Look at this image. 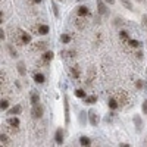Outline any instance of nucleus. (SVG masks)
<instances>
[{
  "mask_svg": "<svg viewBox=\"0 0 147 147\" xmlns=\"http://www.w3.org/2000/svg\"><path fill=\"white\" fill-rule=\"evenodd\" d=\"M31 31L34 34H40V35H46L49 34V31H50V28H49V25H46V24H38V25H34L31 28Z\"/></svg>",
  "mask_w": 147,
  "mask_h": 147,
  "instance_id": "1",
  "label": "nucleus"
},
{
  "mask_svg": "<svg viewBox=\"0 0 147 147\" xmlns=\"http://www.w3.org/2000/svg\"><path fill=\"white\" fill-rule=\"evenodd\" d=\"M113 97L118 100V103H119V106L122 107L125 103H128V96H127V93L124 91V90H119V91H116L115 94H113Z\"/></svg>",
  "mask_w": 147,
  "mask_h": 147,
  "instance_id": "2",
  "label": "nucleus"
},
{
  "mask_svg": "<svg viewBox=\"0 0 147 147\" xmlns=\"http://www.w3.org/2000/svg\"><path fill=\"white\" fill-rule=\"evenodd\" d=\"M43 113H44V107L38 103V105H35L32 106V110H31V116L34 119H41L43 118Z\"/></svg>",
  "mask_w": 147,
  "mask_h": 147,
  "instance_id": "3",
  "label": "nucleus"
},
{
  "mask_svg": "<svg viewBox=\"0 0 147 147\" xmlns=\"http://www.w3.org/2000/svg\"><path fill=\"white\" fill-rule=\"evenodd\" d=\"M94 80H96V68H94V66H90V68H88V72H87L85 85H87V87H91V85L94 84Z\"/></svg>",
  "mask_w": 147,
  "mask_h": 147,
  "instance_id": "4",
  "label": "nucleus"
},
{
  "mask_svg": "<svg viewBox=\"0 0 147 147\" xmlns=\"http://www.w3.org/2000/svg\"><path fill=\"white\" fill-rule=\"evenodd\" d=\"M74 24H75V27L78 28V30H85V28H87V18H85V16H77L75 19H74Z\"/></svg>",
  "mask_w": 147,
  "mask_h": 147,
  "instance_id": "5",
  "label": "nucleus"
},
{
  "mask_svg": "<svg viewBox=\"0 0 147 147\" xmlns=\"http://www.w3.org/2000/svg\"><path fill=\"white\" fill-rule=\"evenodd\" d=\"M96 5H97V12H99V15L106 16V15L109 13V10H107V6H106V2H105V0H97Z\"/></svg>",
  "mask_w": 147,
  "mask_h": 147,
  "instance_id": "6",
  "label": "nucleus"
},
{
  "mask_svg": "<svg viewBox=\"0 0 147 147\" xmlns=\"http://www.w3.org/2000/svg\"><path fill=\"white\" fill-rule=\"evenodd\" d=\"M88 119H90V124L93 125V127H97L99 125V122H100V118H99V115H97V112L96 110H88Z\"/></svg>",
  "mask_w": 147,
  "mask_h": 147,
  "instance_id": "7",
  "label": "nucleus"
},
{
  "mask_svg": "<svg viewBox=\"0 0 147 147\" xmlns=\"http://www.w3.org/2000/svg\"><path fill=\"white\" fill-rule=\"evenodd\" d=\"M32 52H46L47 50V41H37L31 47Z\"/></svg>",
  "mask_w": 147,
  "mask_h": 147,
  "instance_id": "8",
  "label": "nucleus"
},
{
  "mask_svg": "<svg viewBox=\"0 0 147 147\" xmlns=\"http://www.w3.org/2000/svg\"><path fill=\"white\" fill-rule=\"evenodd\" d=\"M63 137H65L63 129H62V128H57V129H56V132H55V141H56V144L62 146V144H63V140H65Z\"/></svg>",
  "mask_w": 147,
  "mask_h": 147,
  "instance_id": "9",
  "label": "nucleus"
},
{
  "mask_svg": "<svg viewBox=\"0 0 147 147\" xmlns=\"http://www.w3.org/2000/svg\"><path fill=\"white\" fill-rule=\"evenodd\" d=\"M77 15H78V16H85V18H87V16H90L91 13H90V9H88L87 6H85V5H81V6L77 7Z\"/></svg>",
  "mask_w": 147,
  "mask_h": 147,
  "instance_id": "10",
  "label": "nucleus"
},
{
  "mask_svg": "<svg viewBox=\"0 0 147 147\" xmlns=\"http://www.w3.org/2000/svg\"><path fill=\"white\" fill-rule=\"evenodd\" d=\"M69 74H71V77H72L74 80H80V77H81L80 66H78V65H74V66H71V68H69Z\"/></svg>",
  "mask_w": 147,
  "mask_h": 147,
  "instance_id": "11",
  "label": "nucleus"
},
{
  "mask_svg": "<svg viewBox=\"0 0 147 147\" xmlns=\"http://www.w3.org/2000/svg\"><path fill=\"white\" fill-rule=\"evenodd\" d=\"M52 59H53V52L46 50L43 53V56H41V62H43V65H49V63L52 62Z\"/></svg>",
  "mask_w": 147,
  "mask_h": 147,
  "instance_id": "12",
  "label": "nucleus"
},
{
  "mask_svg": "<svg viewBox=\"0 0 147 147\" xmlns=\"http://www.w3.org/2000/svg\"><path fill=\"white\" fill-rule=\"evenodd\" d=\"M21 41H22V46L30 44L31 43V34H28L27 31H22L21 30Z\"/></svg>",
  "mask_w": 147,
  "mask_h": 147,
  "instance_id": "13",
  "label": "nucleus"
},
{
  "mask_svg": "<svg viewBox=\"0 0 147 147\" xmlns=\"http://www.w3.org/2000/svg\"><path fill=\"white\" fill-rule=\"evenodd\" d=\"M107 106H109L110 110H116L118 107H121L119 103H118V100L115 99V97H110V99H107Z\"/></svg>",
  "mask_w": 147,
  "mask_h": 147,
  "instance_id": "14",
  "label": "nucleus"
},
{
  "mask_svg": "<svg viewBox=\"0 0 147 147\" xmlns=\"http://www.w3.org/2000/svg\"><path fill=\"white\" fill-rule=\"evenodd\" d=\"M22 112V107H21V105H15L13 107H10L9 110H7V115H10V116H15V115H19Z\"/></svg>",
  "mask_w": 147,
  "mask_h": 147,
  "instance_id": "15",
  "label": "nucleus"
},
{
  "mask_svg": "<svg viewBox=\"0 0 147 147\" xmlns=\"http://www.w3.org/2000/svg\"><path fill=\"white\" fill-rule=\"evenodd\" d=\"M80 144H81V147H90V146H91V140H90V137H87V136L80 137Z\"/></svg>",
  "mask_w": 147,
  "mask_h": 147,
  "instance_id": "16",
  "label": "nucleus"
},
{
  "mask_svg": "<svg viewBox=\"0 0 147 147\" xmlns=\"http://www.w3.org/2000/svg\"><path fill=\"white\" fill-rule=\"evenodd\" d=\"M19 119L16 118V116H10L9 119H7V125L9 127H16V128H19Z\"/></svg>",
  "mask_w": 147,
  "mask_h": 147,
  "instance_id": "17",
  "label": "nucleus"
},
{
  "mask_svg": "<svg viewBox=\"0 0 147 147\" xmlns=\"http://www.w3.org/2000/svg\"><path fill=\"white\" fill-rule=\"evenodd\" d=\"M87 116H88V112L85 113V110H81L80 115H78V121H80V124L81 125H85L87 124Z\"/></svg>",
  "mask_w": 147,
  "mask_h": 147,
  "instance_id": "18",
  "label": "nucleus"
},
{
  "mask_svg": "<svg viewBox=\"0 0 147 147\" xmlns=\"http://www.w3.org/2000/svg\"><path fill=\"white\" fill-rule=\"evenodd\" d=\"M60 56H63V57H75L77 56V50H74V49H71V50H62L60 52Z\"/></svg>",
  "mask_w": 147,
  "mask_h": 147,
  "instance_id": "19",
  "label": "nucleus"
},
{
  "mask_svg": "<svg viewBox=\"0 0 147 147\" xmlns=\"http://www.w3.org/2000/svg\"><path fill=\"white\" fill-rule=\"evenodd\" d=\"M34 81H35L37 84H44L46 77L43 75V74H40V72H35V74H34Z\"/></svg>",
  "mask_w": 147,
  "mask_h": 147,
  "instance_id": "20",
  "label": "nucleus"
},
{
  "mask_svg": "<svg viewBox=\"0 0 147 147\" xmlns=\"http://www.w3.org/2000/svg\"><path fill=\"white\" fill-rule=\"evenodd\" d=\"M40 103V94L37 93V91H32L31 93V105L35 106V105H38Z\"/></svg>",
  "mask_w": 147,
  "mask_h": 147,
  "instance_id": "21",
  "label": "nucleus"
},
{
  "mask_svg": "<svg viewBox=\"0 0 147 147\" xmlns=\"http://www.w3.org/2000/svg\"><path fill=\"white\" fill-rule=\"evenodd\" d=\"M119 38H121V41L128 43V41H129V34H128V31H125V30L119 31Z\"/></svg>",
  "mask_w": 147,
  "mask_h": 147,
  "instance_id": "22",
  "label": "nucleus"
},
{
  "mask_svg": "<svg viewBox=\"0 0 147 147\" xmlns=\"http://www.w3.org/2000/svg\"><path fill=\"white\" fill-rule=\"evenodd\" d=\"M16 68H18V72H19V75H21V77L27 75V69H25V65H24L22 62H19V63L16 65Z\"/></svg>",
  "mask_w": 147,
  "mask_h": 147,
  "instance_id": "23",
  "label": "nucleus"
},
{
  "mask_svg": "<svg viewBox=\"0 0 147 147\" xmlns=\"http://www.w3.org/2000/svg\"><path fill=\"white\" fill-rule=\"evenodd\" d=\"M65 122L69 124V105H68V99L65 97Z\"/></svg>",
  "mask_w": 147,
  "mask_h": 147,
  "instance_id": "24",
  "label": "nucleus"
},
{
  "mask_svg": "<svg viewBox=\"0 0 147 147\" xmlns=\"http://www.w3.org/2000/svg\"><path fill=\"white\" fill-rule=\"evenodd\" d=\"M75 96L78 97V99H85L87 97V93H85V90H82V88H78V90H75Z\"/></svg>",
  "mask_w": 147,
  "mask_h": 147,
  "instance_id": "25",
  "label": "nucleus"
},
{
  "mask_svg": "<svg viewBox=\"0 0 147 147\" xmlns=\"http://www.w3.org/2000/svg\"><path fill=\"white\" fill-rule=\"evenodd\" d=\"M84 102L87 103V105H94L96 102H97V96H87L84 99Z\"/></svg>",
  "mask_w": 147,
  "mask_h": 147,
  "instance_id": "26",
  "label": "nucleus"
},
{
  "mask_svg": "<svg viewBox=\"0 0 147 147\" xmlns=\"http://www.w3.org/2000/svg\"><path fill=\"white\" fill-rule=\"evenodd\" d=\"M71 35L69 34H62V35H60V41H62L63 44H69L71 43Z\"/></svg>",
  "mask_w": 147,
  "mask_h": 147,
  "instance_id": "27",
  "label": "nucleus"
},
{
  "mask_svg": "<svg viewBox=\"0 0 147 147\" xmlns=\"http://www.w3.org/2000/svg\"><path fill=\"white\" fill-rule=\"evenodd\" d=\"M128 46H129L131 49H138V47L141 46V43H140V41H137V40H132V38H129Z\"/></svg>",
  "mask_w": 147,
  "mask_h": 147,
  "instance_id": "28",
  "label": "nucleus"
},
{
  "mask_svg": "<svg viewBox=\"0 0 147 147\" xmlns=\"http://www.w3.org/2000/svg\"><path fill=\"white\" fill-rule=\"evenodd\" d=\"M7 52L10 53L12 57H18V52L13 49V46H12V44H7Z\"/></svg>",
  "mask_w": 147,
  "mask_h": 147,
  "instance_id": "29",
  "label": "nucleus"
},
{
  "mask_svg": "<svg viewBox=\"0 0 147 147\" xmlns=\"http://www.w3.org/2000/svg\"><path fill=\"white\" fill-rule=\"evenodd\" d=\"M134 122H136V125H137V131L140 132V131H141V119H140L138 115L134 116Z\"/></svg>",
  "mask_w": 147,
  "mask_h": 147,
  "instance_id": "30",
  "label": "nucleus"
},
{
  "mask_svg": "<svg viewBox=\"0 0 147 147\" xmlns=\"http://www.w3.org/2000/svg\"><path fill=\"white\" fill-rule=\"evenodd\" d=\"M7 107H9V102L6 99H2V102H0V109H2V110H7Z\"/></svg>",
  "mask_w": 147,
  "mask_h": 147,
  "instance_id": "31",
  "label": "nucleus"
},
{
  "mask_svg": "<svg viewBox=\"0 0 147 147\" xmlns=\"http://www.w3.org/2000/svg\"><path fill=\"white\" fill-rule=\"evenodd\" d=\"M0 140H2V144H9V136H7V134H3L2 132V136H0Z\"/></svg>",
  "mask_w": 147,
  "mask_h": 147,
  "instance_id": "32",
  "label": "nucleus"
},
{
  "mask_svg": "<svg viewBox=\"0 0 147 147\" xmlns=\"http://www.w3.org/2000/svg\"><path fill=\"white\" fill-rule=\"evenodd\" d=\"M136 88L137 90H143L144 88V81L143 80H136Z\"/></svg>",
  "mask_w": 147,
  "mask_h": 147,
  "instance_id": "33",
  "label": "nucleus"
},
{
  "mask_svg": "<svg viewBox=\"0 0 147 147\" xmlns=\"http://www.w3.org/2000/svg\"><path fill=\"white\" fill-rule=\"evenodd\" d=\"M121 3L124 5V6H125L128 10H132V3L129 2V0H121Z\"/></svg>",
  "mask_w": 147,
  "mask_h": 147,
  "instance_id": "34",
  "label": "nucleus"
},
{
  "mask_svg": "<svg viewBox=\"0 0 147 147\" xmlns=\"http://www.w3.org/2000/svg\"><path fill=\"white\" fill-rule=\"evenodd\" d=\"M52 6H53V12H55V16L57 18V16H59V9H57V6H56L55 3H53Z\"/></svg>",
  "mask_w": 147,
  "mask_h": 147,
  "instance_id": "35",
  "label": "nucleus"
},
{
  "mask_svg": "<svg viewBox=\"0 0 147 147\" xmlns=\"http://www.w3.org/2000/svg\"><path fill=\"white\" fill-rule=\"evenodd\" d=\"M143 112H144V115H147V100H144V103H143Z\"/></svg>",
  "mask_w": 147,
  "mask_h": 147,
  "instance_id": "36",
  "label": "nucleus"
},
{
  "mask_svg": "<svg viewBox=\"0 0 147 147\" xmlns=\"http://www.w3.org/2000/svg\"><path fill=\"white\" fill-rule=\"evenodd\" d=\"M5 38H6V35H5V31L2 30V31H0V40H2V41H3Z\"/></svg>",
  "mask_w": 147,
  "mask_h": 147,
  "instance_id": "37",
  "label": "nucleus"
},
{
  "mask_svg": "<svg viewBox=\"0 0 147 147\" xmlns=\"http://www.w3.org/2000/svg\"><path fill=\"white\" fill-rule=\"evenodd\" d=\"M143 27L147 28V16H143Z\"/></svg>",
  "mask_w": 147,
  "mask_h": 147,
  "instance_id": "38",
  "label": "nucleus"
},
{
  "mask_svg": "<svg viewBox=\"0 0 147 147\" xmlns=\"http://www.w3.org/2000/svg\"><path fill=\"white\" fill-rule=\"evenodd\" d=\"M119 147H131V146L127 144V143H119Z\"/></svg>",
  "mask_w": 147,
  "mask_h": 147,
  "instance_id": "39",
  "label": "nucleus"
},
{
  "mask_svg": "<svg viewBox=\"0 0 147 147\" xmlns=\"http://www.w3.org/2000/svg\"><path fill=\"white\" fill-rule=\"evenodd\" d=\"M105 2H106L107 5H113V3H115V0H105Z\"/></svg>",
  "mask_w": 147,
  "mask_h": 147,
  "instance_id": "40",
  "label": "nucleus"
},
{
  "mask_svg": "<svg viewBox=\"0 0 147 147\" xmlns=\"http://www.w3.org/2000/svg\"><path fill=\"white\" fill-rule=\"evenodd\" d=\"M136 56H137V59H143V53H141V52H138Z\"/></svg>",
  "mask_w": 147,
  "mask_h": 147,
  "instance_id": "41",
  "label": "nucleus"
},
{
  "mask_svg": "<svg viewBox=\"0 0 147 147\" xmlns=\"http://www.w3.org/2000/svg\"><path fill=\"white\" fill-rule=\"evenodd\" d=\"M31 2H32V3H41L43 0H31Z\"/></svg>",
  "mask_w": 147,
  "mask_h": 147,
  "instance_id": "42",
  "label": "nucleus"
},
{
  "mask_svg": "<svg viewBox=\"0 0 147 147\" xmlns=\"http://www.w3.org/2000/svg\"><path fill=\"white\" fill-rule=\"evenodd\" d=\"M136 2H138V3H141V2H143V0H136Z\"/></svg>",
  "mask_w": 147,
  "mask_h": 147,
  "instance_id": "43",
  "label": "nucleus"
},
{
  "mask_svg": "<svg viewBox=\"0 0 147 147\" xmlns=\"http://www.w3.org/2000/svg\"><path fill=\"white\" fill-rule=\"evenodd\" d=\"M60 2H62V0H60Z\"/></svg>",
  "mask_w": 147,
  "mask_h": 147,
  "instance_id": "44",
  "label": "nucleus"
}]
</instances>
